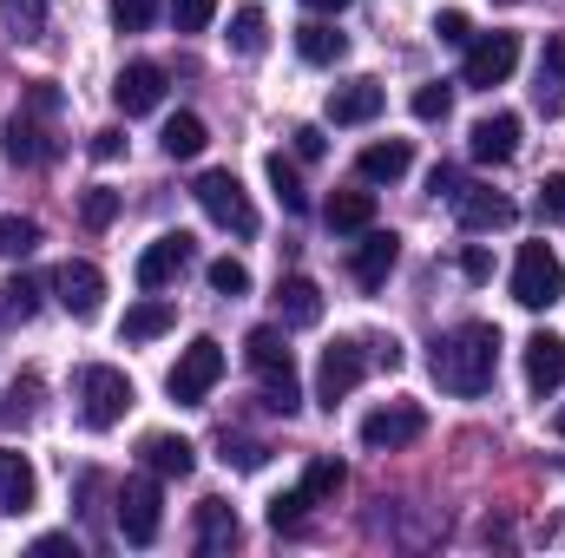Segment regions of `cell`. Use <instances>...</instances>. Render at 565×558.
<instances>
[{"instance_id": "obj_28", "label": "cell", "mask_w": 565, "mask_h": 558, "mask_svg": "<svg viewBox=\"0 0 565 558\" xmlns=\"http://www.w3.org/2000/svg\"><path fill=\"white\" fill-rule=\"evenodd\" d=\"M264 46H270V13H264V7H237V13H231V53L257 60Z\"/></svg>"}, {"instance_id": "obj_3", "label": "cell", "mask_w": 565, "mask_h": 558, "mask_svg": "<svg viewBox=\"0 0 565 558\" xmlns=\"http://www.w3.org/2000/svg\"><path fill=\"white\" fill-rule=\"evenodd\" d=\"M132 382H126V368H113V362H93V368H79V420L93 427V433H106V427H119V420L132 415Z\"/></svg>"}, {"instance_id": "obj_25", "label": "cell", "mask_w": 565, "mask_h": 558, "mask_svg": "<svg viewBox=\"0 0 565 558\" xmlns=\"http://www.w3.org/2000/svg\"><path fill=\"white\" fill-rule=\"evenodd\" d=\"M322 217H329V230L362 237V230L375 224V191H335V197L322 204Z\"/></svg>"}, {"instance_id": "obj_16", "label": "cell", "mask_w": 565, "mask_h": 558, "mask_svg": "<svg viewBox=\"0 0 565 558\" xmlns=\"http://www.w3.org/2000/svg\"><path fill=\"white\" fill-rule=\"evenodd\" d=\"M473 164H513L520 158V112H487V119H473Z\"/></svg>"}, {"instance_id": "obj_31", "label": "cell", "mask_w": 565, "mask_h": 558, "mask_svg": "<svg viewBox=\"0 0 565 558\" xmlns=\"http://www.w3.org/2000/svg\"><path fill=\"white\" fill-rule=\"evenodd\" d=\"M204 144H211V132H204V119H198V112L164 119V158H198Z\"/></svg>"}, {"instance_id": "obj_2", "label": "cell", "mask_w": 565, "mask_h": 558, "mask_svg": "<svg viewBox=\"0 0 565 558\" xmlns=\"http://www.w3.org/2000/svg\"><path fill=\"white\" fill-rule=\"evenodd\" d=\"M244 362L257 368L264 401H270L282 420L302 408V382H296V362H289V348H282V329H250V335H244Z\"/></svg>"}, {"instance_id": "obj_22", "label": "cell", "mask_w": 565, "mask_h": 558, "mask_svg": "<svg viewBox=\"0 0 565 558\" xmlns=\"http://www.w3.org/2000/svg\"><path fill=\"white\" fill-rule=\"evenodd\" d=\"M277 315H282V329H316V322H322V289L309 277H282L277 282Z\"/></svg>"}, {"instance_id": "obj_29", "label": "cell", "mask_w": 565, "mask_h": 558, "mask_svg": "<svg viewBox=\"0 0 565 558\" xmlns=\"http://www.w3.org/2000/svg\"><path fill=\"white\" fill-rule=\"evenodd\" d=\"M540 106H546V112H559L565 106V40L559 33H553L546 53H540Z\"/></svg>"}, {"instance_id": "obj_36", "label": "cell", "mask_w": 565, "mask_h": 558, "mask_svg": "<svg viewBox=\"0 0 565 558\" xmlns=\"http://www.w3.org/2000/svg\"><path fill=\"white\" fill-rule=\"evenodd\" d=\"M79 217H86V230H113V217H119V191L93 184V191L79 197Z\"/></svg>"}, {"instance_id": "obj_27", "label": "cell", "mask_w": 565, "mask_h": 558, "mask_svg": "<svg viewBox=\"0 0 565 558\" xmlns=\"http://www.w3.org/2000/svg\"><path fill=\"white\" fill-rule=\"evenodd\" d=\"M296 53H302L309 66H335V60L349 53V33H335L329 20H309V26H296Z\"/></svg>"}, {"instance_id": "obj_14", "label": "cell", "mask_w": 565, "mask_h": 558, "mask_svg": "<svg viewBox=\"0 0 565 558\" xmlns=\"http://www.w3.org/2000/svg\"><path fill=\"white\" fill-rule=\"evenodd\" d=\"M158 99H164V66H158V60H132V66H119V79H113V106H119L126 119L158 112Z\"/></svg>"}, {"instance_id": "obj_46", "label": "cell", "mask_w": 565, "mask_h": 558, "mask_svg": "<svg viewBox=\"0 0 565 558\" xmlns=\"http://www.w3.org/2000/svg\"><path fill=\"white\" fill-rule=\"evenodd\" d=\"M289 139H296V158H322V151H329V139H322V126H296Z\"/></svg>"}, {"instance_id": "obj_50", "label": "cell", "mask_w": 565, "mask_h": 558, "mask_svg": "<svg viewBox=\"0 0 565 558\" xmlns=\"http://www.w3.org/2000/svg\"><path fill=\"white\" fill-rule=\"evenodd\" d=\"M553 427H559V440H565V408H559V415H553Z\"/></svg>"}, {"instance_id": "obj_26", "label": "cell", "mask_w": 565, "mask_h": 558, "mask_svg": "<svg viewBox=\"0 0 565 558\" xmlns=\"http://www.w3.org/2000/svg\"><path fill=\"white\" fill-rule=\"evenodd\" d=\"M171 322H178V309H171L164 296H145V302H132V309H126L119 335H126V342H158V335H164Z\"/></svg>"}, {"instance_id": "obj_40", "label": "cell", "mask_w": 565, "mask_h": 558, "mask_svg": "<svg viewBox=\"0 0 565 558\" xmlns=\"http://www.w3.org/2000/svg\"><path fill=\"white\" fill-rule=\"evenodd\" d=\"M302 513H309V493H302V486L270 500V526H277V533H296V526H302Z\"/></svg>"}, {"instance_id": "obj_12", "label": "cell", "mask_w": 565, "mask_h": 558, "mask_svg": "<svg viewBox=\"0 0 565 558\" xmlns=\"http://www.w3.org/2000/svg\"><path fill=\"white\" fill-rule=\"evenodd\" d=\"M191 257H198V244L184 237V230H164L158 244H145V257H139V289H171V282L191 270Z\"/></svg>"}, {"instance_id": "obj_35", "label": "cell", "mask_w": 565, "mask_h": 558, "mask_svg": "<svg viewBox=\"0 0 565 558\" xmlns=\"http://www.w3.org/2000/svg\"><path fill=\"white\" fill-rule=\"evenodd\" d=\"M408 112H415L422 126H440V119L454 112V86H440V79H427V86H415V99H408Z\"/></svg>"}, {"instance_id": "obj_18", "label": "cell", "mask_w": 565, "mask_h": 558, "mask_svg": "<svg viewBox=\"0 0 565 558\" xmlns=\"http://www.w3.org/2000/svg\"><path fill=\"white\" fill-rule=\"evenodd\" d=\"M33 500H40V473H33V460L0 447V513L20 519V513H33Z\"/></svg>"}, {"instance_id": "obj_19", "label": "cell", "mask_w": 565, "mask_h": 558, "mask_svg": "<svg viewBox=\"0 0 565 558\" xmlns=\"http://www.w3.org/2000/svg\"><path fill=\"white\" fill-rule=\"evenodd\" d=\"M526 388H533V395H553V388H565V335L540 329V335L526 342Z\"/></svg>"}, {"instance_id": "obj_11", "label": "cell", "mask_w": 565, "mask_h": 558, "mask_svg": "<svg viewBox=\"0 0 565 558\" xmlns=\"http://www.w3.org/2000/svg\"><path fill=\"white\" fill-rule=\"evenodd\" d=\"M427 433V415L415 401H388V408H375V415L362 420V447H375V453H395V447H415Z\"/></svg>"}, {"instance_id": "obj_7", "label": "cell", "mask_w": 565, "mask_h": 558, "mask_svg": "<svg viewBox=\"0 0 565 558\" xmlns=\"http://www.w3.org/2000/svg\"><path fill=\"white\" fill-rule=\"evenodd\" d=\"M513 66H520V33H480V40H467L460 86L493 93V86H507V79H513Z\"/></svg>"}, {"instance_id": "obj_24", "label": "cell", "mask_w": 565, "mask_h": 558, "mask_svg": "<svg viewBox=\"0 0 565 558\" xmlns=\"http://www.w3.org/2000/svg\"><path fill=\"white\" fill-rule=\"evenodd\" d=\"M237 539H244L237 513L224 500H198V552H231Z\"/></svg>"}, {"instance_id": "obj_17", "label": "cell", "mask_w": 565, "mask_h": 558, "mask_svg": "<svg viewBox=\"0 0 565 558\" xmlns=\"http://www.w3.org/2000/svg\"><path fill=\"white\" fill-rule=\"evenodd\" d=\"M395 257H402L395 230H362V244H355V257H349V277L362 282V289H382L388 270H395Z\"/></svg>"}, {"instance_id": "obj_41", "label": "cell", "mask_w": 565, "mask_h": 558, "mask_svg": "<svg viewBox=\"0 0 565 558\" xmlns=\"http://www.w3.org/2000/svg\"><path fill=\"white\" fill-rule=\"evenodd\" d=\"M40 13H46V0H7V26H13V40H40Z\"/></svg>"}, {"instance_id": "obj_30", "label": "cell", "mask_w": 565, "mask_h": 558, "mask_svg": "<svg viewBox=\"0 0 565 558\" xmlns=\"http://www.w3.org/2000/svg\"><path fill=\"white\" fill-rule=\"evenodd\" d=\"M342 480H349V466H342L335 453H316V460H309V473H302V493H309V506L335 500V493H342Z\"/></svg>"}, {"instance_id": "obj_38", "label": "cell", "mask_w": 565, "mask_h": 558, "mask_svg": "<svg viewBox=\"0 0 565 558\" xmlns=\"http://www.w3.org/2000/svg\"><path fill=\"white\" fill-rule=\"evenodd\" d=\"M158 20V0H113V26L119 33H145Z\"/></svg>"}, {"instance_id": "obj_49", "label": "cell", "mask_w": 565, "mask_h": 558, "mask_svg": "<svg viewBox=\"0 0 565 558\" xmlns=\"http://www.w3.org/2000/svg\"><path fill=\"white\" fill-rule=\"evenodd\" d=\"M302 7H309V13H342L349 0H302Z\"/></svg>"}, {"instance_id": "obj_32", "label": "cell", "mask_w": 565, "mask_h": 558, "mask_svg": "<svg viewBox=\"0 0 565 558\" xmlns=\"http://www.w3.org/2000/svg\"><path fill=\"white\" fill-rule=\"evenodd\" d=\"M264 171H270V184H277V204L289 211V217H302V211H309V191H302V178H296V164H289V158L277 151V158H270Z\"/></svg>"}, {"instance_id": "obj_5", "label": "cell", "mask_w": 565, "mask_h": 558, "mask_svg": "<svg viewBox=\"0 0 565 558\" xmlns=\"http://www.w3.org/2000/svg\"><path fill=\"white\" fill-rule=\"evenodd\" d=\"M565 296V264L553 244H520V264H513V302L520 309H553Z\"/></svg>"}, {"instance_id": "obj_34", "label": "cell", "mask_w": 565, "mask_h": 558, "mask_svg": "<svg viewBox=\"0 0 565 558\" xmlns=\"http://www.w3.org/2000/svg\"><path fill=\"white\" fill-rule=\"evenodd\" d=\"M0 315H7V322H33V315H40V282L13 277L7 289H0Z\"/></svg>"}, {"instance_id": "obj_6", "label": "cell", "mask_w": 565, "mask_h": 558, "mask_svg": "<svg viewBox=\"0 0 565 558\" xmlns=\"http://www.w3.org/2000/svg\"><path fill=\"white\" fill-rule=\"evenodd\" d=\"M217 382H224V342H211V335H198V342L178 355V368L164 375V388H171L178 408H198Z\"/></svg>"}, {"instance_id": "obj_33", "label": "cell", "mask_w": 565, "mask_h": 558, "mask_svg": "<svg viewBox=\"0 0 565 558\" xmlns=\"http://www.w3.org/2000/svg\"><path fill=\"white\" fill-rule=\"evenodd\" d=\"M33 250H40V224H33V217H0V257L20 264V257H33Z\"/></svg>"}, {"instance_id": "obj_23", "label": "cell", "mask_w": 565, "mask_h": 558, "mask_svg": "<svg viewBox=\"0 0 565 558\" xmlns=\"http://www.w3.org/2000/svg\"><path fill=\"white\" fill-rule=\"evenodd\" d=\"M408 164H415V144L408 139H382L355 158V171H362L369 184H395V178H408Z\"/></svg>"}, {"instance_id": "obj_20", "label": "cell", "mask_w": 565, "mask_h": 558, "mask_svg": "<svg viewBox=\"0 0 565 558\" xmlns=\"http://www.w3.org/2000/svg\"><path fill=\"white\" fill-rule=\"evenodd\" d=\"M382 106H388V93L375 79H349V86L329 93V119L335 126H369V119H382Z\"/></svg>"}, {"instance_id": "obj_21", "label": "cell", "mask_w": 565, "mask_h": 558, "mask_svg": "<svg viewBox=\"0 0 565 558\" xmlns=\"http://www.w3.org/2000/svg\"><path fill=\"white\" fill-rule=\"evenodd\" d=\"M139 460L158 473V480H184V473L198 466V447H191L184 433H145V440H139Z\"/></svg>"}, {"instance_id": "obj_13", "label": "cell", "mask_w": 565, "mask_h": 558, "mask_svg": "<svg viewBox=\"0 0 565 558\" xmlns=\"http://www.w3.org/2000/svg\"><path fill=\"white\" fill-rule=\"evenodd\" d=\"M40 119H53V112L26 106V112H13V119H7V132H0L7 158H13V164H26V171H33V164H53V158H60V144H53V132H46Z\"/></svg>"}, {"instance_id": "obj_43", "label": "cell", "mask_w": 565, "mask_h": 558, "mask_svg": "<svg viewBox=\"0 0 565 558\" xmlns=\"http://www.w3.org/2000/svg\"><path fill=\"white\" fill-rule=\"evenodd\" d=\"M224 460H237L244 473H257V466L270 460V447H264V440H231V433H224Z\"/></svg>"}, {"instance_id": "obj_10", "label": "cell", "mask_w": 565, "mask_h": 558, "mask_svg": "<svg viewBox=\"0 0 565 558\" xmlns=\"http://www.w3.org/2000/svg\"><path fill=\"white\" fill-rule=\"evenodd\" d=\"M53 289H60V309H66L73 322H93V315H99V302H106V270H99V264H86V257H73V264H60V270H53Z\"/></svg>"}, {"instance_id": "obj_44", "label": "cell", "mask_w": 565, "mask_h": 558, "mask_svg": "<svg viewBox=\"0 0 565 558\" xmlns=\"http://www.w3.org/2000/svg\"><path fill=\"white\" fill-rule=\"evenodd\" d=\"M540 211H546V217H565V171H553V178L540 184Z\"/></svg>"}, {"instance_id": "obj_37", "label": "cell", "mask_w": 565, "mask_h": 558, "mask_svg": "<svg viewBox=\"0 0 565 558\" xmlns=\"http://www.w3.org/2000/svg\"><path fill=\"white\" fill-rule=\"evenodd\" d=\"M217 20V0H171V26L178 33H204Z\"/></svg>"}, {"instance_id": "obj_48", "label": "cell", "mask_w": 565, "mask_h": 558, "mask_svg": "<svg viewBox=\"0 0 565 558\" xmlns=\"http://www.w3.org/2000/svg\"><path fill=\"white\" fill-rule=\"evenodd\" d=\"M33 552H40V558H60V552H73V539H66V533H40V539H33Z\"/></svg>"}, {"instance_id": "obj_8", "label": "cell", "mask_w": 565, "mask_h": 558, "mask_svg": "<svg viewBox=\"0 0 565 558\" xmlns=\"http://www.w3.org/2000/svg\"><path fill=\"white\" fill-rule=\"evenodd\" d=\"M158 526H164V493H158V473L145 466L139 480L119 486V533H126V546H151Z\"/></svg>"}, {"instance_id": "obj_4", "label": "cell", "mask_w": 565, "mask_h": 558, "mask_svg": "<svg viewBox=\"0 0 565 558\" xmlns=\"http://www.w3.org/2000/svg\"><path fill=\"white\" fill-rule=\"evenodd\" d=\"M198 204H204V217H211L217 230L257 237V204H250V191L237 184V171H204V178H198Z\"/></svg>"}, {"instance_id": "obj_42", "label": "cell", "mask_w": 565, "mask_h": 558, "mask_svg": "<svg viewBox=\"0 0 565 558\" xmlns=\"http://www.w3.org/2000/svg\"><path fill=\"white\" fill-rule=\"evenodd\" d=\"M434 33H440L447 46H467V40H473V20H467L460 7H447V13H434Z\"/></svg>"}, {"instance_id": "obj_9", "label": "cell", "mask_w": 565, "mask_h": 558, "mask_svg": "<svg viewBox=\"0 0 565 558\" xmlns=\"http://www.w3.org/2000/svg\"><path fill=\"white\" fill-rule=\"evenodd\" d=\"M362 375H369L362 342H329V348H322V368H316V401H322V408L349 401V395L362 388Z\"/></svg>"}, {"instance_id": "obj_45", "label": "cell", "mask_w": 565, "mask_h": 558, "mask_svg": "<svg viewBox=\"0 0 565 558\" xmlns=\"http://www.w3.org/2000/svg\"><path fill=\"white\" fill-rule=\"evenodd\" d=\"M460 277H467V282H487V277H493V257H487L480 244H467V257H460Z\"/></svg>"}, {"instance_id": "obj_39", "label": "cell", "mask_w": 565, "mask_h": 558, "mask_svg": "<svg viewBox=\"0 0 565 558\" xmlns=\"http://www.w3.org/2000/svg\"><path fill=\"white\" fill-rule=\"evenodd\" d=\"M204 277H211V289H217V296H244V289H250V270H244L237 257H217Z\"/></svg>"}, {"instance_id": "obj_47", "label": "cell", "mask_w": 565, "mask_h": 558, "mask_svg": "<svg viewBox=\"0 0 565 558\" xmlns=\"http://www.w3.org/2000/svg\"><path fill=\"white\" fill-rule=\"evenodd\" d=\"M119 151H126V139H119V132H93V158H99V164H113Z\"/></svg>"}, {"instance_id": "obj_1", "label": "cell", "mask_w": 565, "mask_h": 558, "mask_svg": "<svg viewBox=\"0 0 565 558\" xmlns=\"http://www.w3.org/2000/svg\"><path fill=\"white\" fill-rule=\"evenodd\" d=\"M427 368H434V382H440L447 395H460V401L487 395V388H493V368H500V329H493V322H460V329H447V335L434 342Z\"/></svg>"}, {"instance_id": "obj_51", "label": "cell", "mask_w": 565, "mask_h": 558, "mask_svg": "<svg viewBox=\"0 0 565 558\" xmlns=\"http://www.w3.org/2000/svg\"><path fill=\"white\" fill-rule=\"evenodd\" d=\"M500 7H513V0H500Z\"/></svg>"}, {"instance_id": "obj_15", "label": "cell", "mask_w": 565, "mask_h": 558, "mask_svg": "<svg viewBox=\"0 0 565 558\" xmlns=\"http://www.w3.org/2000/svg\"><path fill=\"white\" fill-rule=\"evenodd\" d=\"M454 217H460V230H507L520 211H513V197H500V191H487V184H460L454 197Z\"/></svg>"}]
</instances>
